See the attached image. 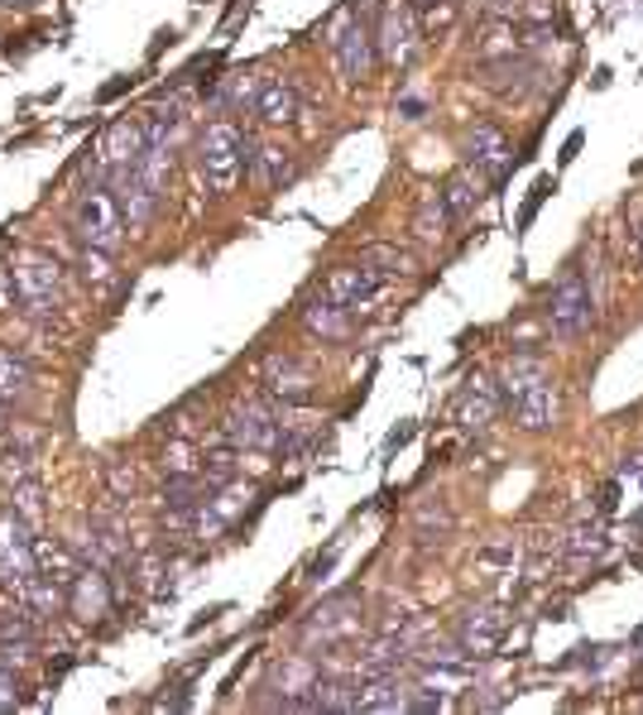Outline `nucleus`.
<instances>
[{"mask_svg": "<svg viewBox=\"0 0 643 715\" xmlns=\"http://www.w3.org/2000/svg\"><path fill=\"white\" fill-rule=\"evenodd\" d=\"M111 494L116 500H130V494H135V470H126V466H111Z\"/></svg>", "mask_w": 643, "mask_h": 715, "instance_id": "2f4dec72", "label": "nucleus"}, {"mask_svg": "<svg viewBox=\"0 0 643 715\" xmlns=\"http://www.w3.org/2000/svg\"><path fill=\"white\" fill-rule=\"evenodd\" d=\"M24 687H20V677H15V668H5L0 663V711H15V706H24Z\"/></svg>", "mask_w": 643, "mask_h": 715, "instance_id": "c756f323", "label": "nucleus"}, {"mask_svg": "<svg viewBox=\"0 0 643 715\" xmlns=\"http://www.w3.org/2000/svg\"><path fill=\"white\" fill-rule=\"evenodd\" d=\"M288 438V422L278 418V408H270L264 398H240L222 422V442L240 446V452H270L278 456Z\"/></svg>", "mask_w": 643, "mask_h": 715, "instance_id": "7ed1b4c3", "label": "nucleus"}, {"mask_svg": "<svg viewBox=\"0 0 643 715\" xmlns=\"http://www.w3.org/2000/svg\"><path fill=\"white\" fill-rule=\"evenodd\" d=\"M350 308H342V302H332V298H312V302H302V332L308 336H318L322 346H336V342H346L350 336Z\"/></svg>", "mask_w": 643, "mask_h": 715, "instance_id": "dca6fc26", "label": "nucleus"}, {"mask_svg": "<svg viewBox=\"0 0 643 715\" xmlns=\"http://www.w3.org/2000/svg\"><path fill=\"white\" fill-rule=\"evenodd\" d=\"M390 288V274L384 270H374V264L366 260H356V264H336L332 274L322 278V298H332V302H342V308H370L374 298Z\"/></svg>", "mask_w": 643, "mask_h": 715, "instance_id": "6e6552de", "label": "nucleus"}, {"mask_svg": "<svg viewBox=\"0 0 643 715\" xmlns=\"http://www.w3.org/2000/svg\"><path fill=\"white\" fill-rule=\"evenodd\" d=\"M0 438H5V404H0Z\"/></svg>", "mask_w": 643, "mask_h": 715, "instance_id": "ea45409f", "label": "nucleus"}, {"mask_svg": "<svg viewBox=\"0 0 643 715\" xmlns=\"http://www.w3.org/2000/svg\"><path fill=\"white\" fill-rule=\"evenodd\" d=\"M10 274H15V298H20V308L34 312V318H53V312L68 302V294H63V264H58L53 254L29 250Z\"/></svg>", "mask_w": 643, "mask_h": 715, "instance_id": "39448f33", "label": "nucleus"}, {"mask_svg": "<svg viewBox=\"0 0 643 715\" xmlns=\"http://www.w3.org/2000/svg\"><path fill=\"white\" fill-rule=\"evenodd\" d=\"M629 250H634V264H639V274H643V222H639V231L629 236Z\"/></svg>", "mask_w": 643, "mask_h": 715, "instance_id": "4c0bfd02", "label": "nucleus"}, {"mask_svg": "<svg viewBox=\"0 0 643 715\" xmlns=\"http://www.w3.org/2000/svg\"><path fill=\"white\" fill-rule=\"evenodd\" d=\"M78 264H82V278H87V284H96V288H106V284H111V260H106V250L82 246Z\"/></svg>", "mask_w": 643, "mask_h": 715, "instance_id": "cd10ccee", "label": "nucleus"}, {"mask_svg": "<svg viewBox=\"0 0 643 715\" xmlns=\"http://www.w3.org/2000/svg\"><path fill=\"white\" fill-rule=\"evenodd\" d=\"M374 48L390 68H408L418 53V20L408 10V0H390L380 10V24H374Z\"/></svg>", "mask_w": 643, "mask_h": 715, "instance_id": "1a4fd4ad", "label": "nucleus"}, {"mask_svg": "<svg viewBox=\"0 0 643 715\" xmlns=\"http://www.w3.org/2000/svg\"><path fill=\"white\" fill-rule=\"evenodd\" d=\"M466 164L476 168V174H490L495 188H504V178L514 174V144L495 120H476L466 135Z\"/></svg>", "mask_w": 643, "mask_h": 715, "instance_id": "f8f14e48", "label": "nucleus"}, {"mask_svg": "<svg viewBox=\"0 0 643 715\" xmlns=\"http://www.w3.org/2000/svg\"><path fill=\"white\" fill-rule=\"evenodd\" d=\"M246 168H250V174L260 178V183L270 188V192H278V188L288 183V178H294V154H288L284 144H264V150H254V144H250Z\"/></svg>", "mask_w": 643, "mask_h": 715, "instance_id": "6ab92c4d", "label": "nucleus"}, {"mask_svg": "<svg viewBox=\"0 0 643 715\" xmlns=\"http://www.w3.org/2000/svg\"><path fill=\"white\" fill-rule=\"evenodd\" d=\"M39 0H0V10H34Z\"/></svg>", "mask_w": 643, "mask_h": 715, "instance_id": "58836bf2", "label": "nucleus"}, {"mask_svg": "<svg viewBox=\"0 0 643 715\" xmlns=\"http://www.w3.org/2000/svg\"><path fill=\"white\" fill-rule=\"evenodd\" d=\"M452 418H456L461 432H485L495 418H500V390H495L485 374H471V380L456 390Z\"/></svg>", "mask_w": 643, "mask_h": 715, "instance_id": "ddd939ff", "label": "nucleus"}, {"mask_svg": "<svg viewBox=\"0 0 643 715\" xmlns=\"http://www.w3.org/2000/svg\"><path fill=\"white\" fill-rule=\"evenodd\" d=\"M485 15H490V20H514L519 0H485Z\"/></svg>", "mask_w": 643, "mask_h": 715, "instance_id": "473e14b6", "label": "nucleus"}, {"mask_svg": "<svg viewBox=\"0 0 643 715\" xmlns=\"http://www.w3.org/2000/svg\"><path fill=\"white\" fill-rule=\"evenodd\" d=\"M29 394H34V370H29V360L0 346V404H24Z\"/></svg>", "mask_w": 643, "mask_h": 715, "instance_id": "412c9836", "label": "nucleus"}, {"mask_svg": "<svg viewBox=\"0 0 643 715\" xmlns=\"http://www.w3.org/2000/svg\"><path fill=\"white\" fill-rule=\"evenodd\" d=\"M437 192H442V202H446V216H452V222H466V216L480 207V198H485V192H480V183H476V174H471V168H456V174L446 178V183L437 188Z\"/></svg>", "mask_w": 643, "mask_h": 715, "instance_id": "aec40b11", "label": "nucleus"}, {"mask_svg": "<svg viewBox=\"0 0 643 715\" xmlns=\"http://www.w3.org/2000/svg\"><path fill=\"white\" fill-rule=\"evenodd\" d=\"M552 192H557V178H552V174H543V178H538V183H533V188H528V198H524V207H519V236H524V231H528V226H533V222H538V212H543V202H548V198H552Z\"/></svg>", "mask_w": 643, "mask_h": 715, "instance_id": "bb28decb", "label": "nucleus"}, {"mask_svg": "<svg viewBox=\"0 0 643 715\" xmlns=\"http://www.w3.org/2000/svg\"><path fill=\"white\" fill-rule=\"evenodd\" d=\"M111 572H102V567H82L78 576H72L68 586V615H78L82 624H96L111 615Z\"/></svg>", "mask_w": 643, "mask_h": 715, "instance_id": "4468645a", "label": "nucleus"}, {"mask_svg": "<svg viewBox=\"0 0 643 715\" xmlns=\"http://www.w3.org/2000/svg\"><path fill=\"white\" fill-rule=\"evenodd\" d=\"M581 144H586V130H572V135H567V144H562V154H557V164H572L576 154H581Z\"/></svg>", "mask_w": 643, "mask_h": 715, "instance_id": "72a5a7b5", "label": "nucleus"}, {"mask_svg": "<svg viewBox=\"0 0 643 715\" xmlns=\"http://www.w3.org/2000/svg\"><path fill=\"white\" fill-rule=\"evenodd\" d=\"M495 390H500V408H509L524 432L557 428V380H552V370L543 366V356H533V350L509 356Z\"/></svg>", "mask_w": 643, "mask_h": 715, "instance_id": "f257e3e1", "label": "nucleus"}, {"mask_svg": "<svg viewBox=\"0 0 643 715\" xmlns=\"http://www.w3.org/2000/svg\"><path fill=\"white\" fill-rule=\"evenodd\" d=\"M586 552H605V528L600 524H576L572 528V557H586Z\"/></svg>", "mask_w": 643, "mask_h": 715, "instance_id": "c85d7f7f", "label": "nucleus"}, {"mask_svg": "<svg viewBox=\"0 0 643 715\" xmlns=\"http://www.w3.org/2000/svg\"><path fill=\"white\" fill-rule=\"evenodd\" d=\"M250 159V140L240 135V126H230V120H212L207 130H202L198 140V168H202V183H207L216 198H226L230 188H236L240 168Z\"/></svg>", "mask_w": 643, "mask_h": 715, "instance_id": "f03ea898", "label": "nucleus"}, {"mask_svg": "<svg viewBox=\"0 0 643 715\" xmlns=\"http://www.w3.org/2000/svg\"><path fill=\"white\" fill-rule=\"evenodd\" d=\"M615 509H620V480H605V485H600V494H596V514H600V519H610Z\"/></svg>", "mask_w": 643, "mask_h": 715, "instance_id": "7c9ffc66", "label": "nucleus"}, {"mask_svg": "<svg viewBox=\"0 0 643 715\" xmlns=\"http://www.w3.org/2000/svg\"><path fill=\"white\" fill-rule=\"evenodd\" d=\"M39 456H44V438L34 428H24V422H15V432H5V485L39 476Z\"/></svg>", "mask_w": 643, "mask_h": 715, "instance_id": "f3484780", "label": "nucleus"}, {"mask_svg": "<svg viewBox=\"0 0 643 715\" xmlns=\"http://www.w3.org/2000/svg\"><path fill=\"white\" fill-rule=\"evenodd\" d=\"M15 274H10V270H0V308H15Z\"/></svg>", "mask_w": 643, "mask_h": 715, "instance_id": "f704fd0d", "label": "nucleus"}, {"mask_svg": "<svg viewBox=\"0 0 643 715\" xmlns=\"http://www.w3.org/2000/svg\"><path fill=\"white\" fill-rule=\"evenodd\" d=\"M504 629H509V615L500 610V605H480V610H471L466 620H461L456 639L466 653H476V658H485V653H495L504 644Z\"/></svg>", "mask_w": 643, "mask_h": 715, "instance_id": "2eb2a0df", "label": "nucleus"}, {"mask_svg": "<svg viewBox=\"0 0 643 715\" xmlns=\"http://www.w3.org/2000/svg\"><path fill=\"white\" fill-rule=\"evenodd\" d=\"M254 116H260V126H288V120L298 116L294 87H288L284 78H264L260 82V96H254Z\"/></svg>", "mask_w": 643, "mask_h": 715, "instance_id": "a211bd4d", "label": "nucleus"}, {"mask_svg": "<svg viewBox=\"0 0 643 715\" xmlns=\"http://www.w3.org/2000/svg\"><path fill=\"white\" fill-rule=\"evenodd\" d=\"M159 470L164 476H202V456L188 442H168L159 452Z\"/></svg>", "mask_w": 643, "mask_h": 715, "instance_id": "393cba45", "label": "nucleus"}, {"mask_svg": "<svg viewBox=\"0 0 643 715\" xmlns=\"http://www.w3.org/2000/svg\"><path fill=\"white\" fill-rule=\"evenodd\" d=\"M446 226H452V216H446L442 192H428V198L418 202V212H414V236L422 240V246H437V240L446 236Z\"/></svg>", "mask_w": 643, "mask_h": 715, "instance_id": "4be33fe9", "label": "nucleus"}, {"mask_svg": "<svg viewBox=\"0 0 643 715\" xmlns=\"http://www.w3.org/2000/svg\"><path fill=\"white\" fill-rule=\"evenodd\" d=\"M130 87H135V78H116V82H106V87H102V102H116V96H126Z\"/></svg>", "mask_w": 643, "mask_h": 715, "instance_id": "e433bc0d", "label": "nucleus"}, {"mask_svg": "<svg viewBox=\"0 0 643 715\" xmlns=\"http://www.w3.org/2000/svg\"><path fill=\"white\" fill-rule=\"evenodd\" d=\"M260 384H264V390H270L274 398H284V408H308L312 398H318V380H312V370L302 366L298 356H284V350L264 356Z\"/></svg>", "mask_w": 643, "mask_h": 715, "instance_id": "9d476101", "label": "nucleus"}, {"mask_svg": "<svg viewBox=\"0 0 643 715\" xmlns=\"http://www.w3.org/2000/svg\"><path fill=\"white\" fill-rule=\"evenodd\" d=\"M34 543H29V524L10 509V514H0V586L10 591H24L34 581Z\"/></svg>", "mask_w": 643, "mask_h": 715, "instance_id": "9b49d317", "label": "nucleus"}, {"mask_svg": "<svg viewBox=\"0 0 643 715\" xmlns=\"http://www.w3.org/2000/svg\"><path fill=\"white\" fill-rule=\"evenodd\" d=\"M360 260L374 264V270H384L390 278H404V274H414V260H408L404 250H394V246H366L360 250Z\"/></svg>", "mask_w": 643, "mask_h": 715, "instance_id": "a878e982", "label": "nucleus"}, {"mask_svg": "<svg viewBox=\"0 0 643 715\" xmlns=\"http://www.w3.org/2000/svg\"><path fill=\"white\" fill-rule=\"evenodd\" d=\"M72 231H78L82 246L116 254L120 240H126V216H120L116 192L102 188V183H92L87 192H82L78 207H72Z\"/></svg>", "mask_w": 643, "mask_h": 715, "instance_id": "20e7f679", "label": "nucleus"}, {"mask_svg": "<svg viewBox=\"0 0 643 715\" xmlns=\"http://www.w3.org/2000/svg\"><path fill=\"white\" fill-rule=\"evenodd\" d=\"M422 111H428L422 96H404V102H398V116H404V120H422Z\"/></svg>", "mask_w": 643, "mask_h": 715, "instance_id": "c9c22d12", "label": "nucleus"}, {"mask_svg": "<svg viewBox=\"0 0 643 715\" xmlns=\"http://www.w3.org/2000/svg\"><path fill=\"white\" fill-rule=\"evenodd\" d=\"M236 476H240V446L226 442V446H216V452L202 456V480H207L212 490L216 485H230Z\"/></svg>", "mask_w": 643, "mask_h": 715, "instance_id": "b1692460", "label": "nucleus"}, {"mask_svg": "<svg viewBox=\"0 0 643 715\" xmlns=\"http://www.w3.org/2000/svg\"><path fill=\"white\" fill-rule=\"evenodd\" d=\"M591 322H596V298H591L586 278H581V270H567L562 284L552 288L548 298V326L552 336H562V342H576V336L591 332Z\"/></svg>", "mask_w": 643, "mask_h": 715, "instance_id": "423d86ee", "label": "nucleus"}, {"mask_svg": "<svg viewBox=\"0 0 643 715\" xmlns=\"http://www.w3.org/2000/svg\"><path fill=\"white\" fill-rule=\"evenodd\" d=\"M10 509H15L29 528H44V485H39V476L10 485Z\"/></svg>", "mask_w": 643, "mask_h": 715, "instance_id": "5701e85b", "label": "nucleus"}, {"mask_svg": "<svg viewBox=\"0 0 643 715\" xmlns=\"http://www.w3.org/2000/svg\"><path fill=\"white\" fill-rule=\"evenodd\" d=\"M332 58H336V72L356 87V82H366L370 78V68H374V29L366 20H356V15H342L336 20V29H332Z\"/></svg>", "mask_w": 643, "mask_h": 715, "instance_id": "0eeeda50", "label": "nucleus"}]
</instances>
